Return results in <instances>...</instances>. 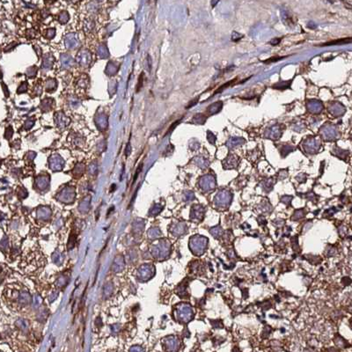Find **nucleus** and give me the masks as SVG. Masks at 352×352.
Returning a JSON list of instances; mask_svg holds the SVG:
<instances>
[{
  "instance_id": "14",
  "label": "nucleus",
  "mask_w": 352,
  "mask_h": 352,
  "mask_svg": "<svg viewBox=\"0 0 352 352\" xmlns=\"http://www.w3.org/2000/svg\"><path fill=\"white\" fill-rule=\"evenodd\" d=\"M285 220H283V219H275V221H273V225H275L278 228L283 226L285 225Z\"/></svg>"
},
{
  "instance_id": "25",
  "label": "nucleus",
  "mask_w": 352,
  "mask_h": 352,
  "mask_svg": "<svg viewBox=\"0 0 352 352\" xmlns=\"http://www.w3.org/2000/svg\"><path fill=\"white\" fill-rule=\"evenodd\" d=\"M350 327L352 328V319L350 320Z\"/></svg>"
},
{
  "instance_id": "16",
  "label": "nucleus",
  "mask_w": 352,
  "mask_h": 352,
  "mask_svg": "<svg viewBox=\"0 0 352 352\" xmlns=\"http://www.w3.org/2000/svg\"><path fill=\"white\" fill-rule=\"evenodd\" d=\"M312 222H306L305 225H304V227H303V233H306L308 230H310L311 228H312Z\"/></svg>"
},
{
  "instance_id": "19",
  "label": "nucleus",
  "mask_w": 352,
  "mask_h": 352,
  "mask_svg": "<svg viewBox=\"0 0 352 352\" xmlns=\"http://www.w3.org/2000/svg\"><path fill=\"white\" fill-rule=\"evenodd\" d=\"M342 283H343L344 285H350V284H351V279H350V277H345L342 279Z\"/></svg>"
},
{
  "instance_id": "1",
  "label": "nucleus",
  "mask_w": 352,
  "mask_h": 352,
  "mask_svg": "<svg viewBox=\"0 0 352 352\" xmlns=\"http://www.w3.org/2000/svg\"><path fill=\"white\" fill-rule=\"evenodd\" d=\"M232 202V195L229 191H220L215 197V203L218 207H228Z\"/></svg>"
},
{
  "instance_id": "13",
  "label": "nucleus",
  "mask_w": 352,
  "mask_h": 352,
  "mask_svg": "<svg viewBox=\"0 0 352 352\" xmlns=\"http://www.w3.org/2000/svg\"><path fill=\"white\" fill-rule=\"evenodd\" d=\"M347 227L345 226H339V228H338V233H339V235L341 236V237H344L345 235L347 234Z\"/></svg>"
},
{
  "instance_id": "10",
  "label": "nucleus",
  "mask_w": 352,
  "mask_h": 352,
  "mask_svg": "<svg viewBox=\"0 0 352 352\" xmlns=\"http://www.w3.org/2000/svg\"><path fill=\"white\" fill-rule=\"evenodd\" d=\"M210 323L212 324V327H215V328H223L224 325H223V321L221 319H214V320H210Z\"/></svg>"
},
{
  "instance_id": "17",
  "label": "nucleus",
  "mask_w": 352,
  "mask_h": 352,
  "mask_svg": "<svg viewBox=\"0 0 352 352\" xmlns=\"http://www.w3.org/2000/svg\"><path fill=\"white\" fill-rule=\"evenodd\" d=\"M227 255L230 259H235L236 258V254H235L234 250L233 248H230L228 251H227Z\"/></svg>"
},
{
  "instance_id": "22",
  "label": "nucleus",
  "mask_w": 352,
  "mask_h": 352,
  "mask_svg": "<svg viewBox=\"0 0 352 352\" xmlns=\"http://www.w3.org/2000/svg\"><path fill=\"white\" fill-rule=\"evenodd\" d=\"M242 294H243V298L246 299L248 297V292H247V290L245 289L244 291H242Z\"/></svg>"
},
{
  "instance_id": "3",
  "label": "nucleus",
  "mask_w": 352,
  "mask_h": 352,
  "mask_svg": "<svg viewBox=\"0 0 352 352\" xmlns=\"http://www.w3.org/2000/svg\"><path fill=\"white\" fill-rule=\"evenodd\" d=\"M305 215H306V213H305V210H304V209L297 210L294 211L293 215H292V219L293 221H298V220H299V219H302Z\"/></svg>"
},
{
  "instance_id": "11",
  "label": "nucleus",
  "mask_w": 352,
  "mask_h": 352,
  "mask_svg": "<svg viewBox=\"0 0 352 352\" xmlns=\"http://www.w3.org/2000/svg\"><path fill=\"white\" fill-rule=\"evenodd\" d=\"M291 240H292V246L294 251H299V246L298 243V237L297 236L292 237L291 239Z\"/></svg>"
},
{
  "instance_id": "9",
  "label": "nucleus",
  "mask_w": 352,
  "mask_h": 352,
  "mask_svg": "<svg viewBox=\"0 0 352 352\" xmlns=\"http://www.w3.org/2000/svg\"><path fill=\"white\" fill-rule=\"evenodd\" d=\"M337 254V250H336V248H335V247H333V246H328L327 247V249H326V254H327V256H335V254Z\"/></svg>"
},
{
  "instance_id": "6",
  "label": "nucleus",
  "mask_w": 352,
  "mask_h": 352,
  "mask_svg": "<svg viewBox=\"0 0 352 352\" xmlns=\"http://www.w3.org/2000/svg\"><path fill=\"white\" fill-rule=\"evenodd\" d=\"M335 343L339 348H346L348 346V343L340 335H337L335 338Z\"/></svg>"
},
{
  "instance_id": "8",
  "label": "nucleus",
  "mask_w": 352,
  "mask_h": 352,
  "mask_svg": "<svg viewBox=\"0 0 352 352\" xmlns=\"http://www.w3.org/2000/svg\"><path fill=\"white\" fill-rule=\"evenodd\" d=\"M260 210L263 212V213H270L271 210H272V207L270 205V203H268V202H262V205L260 206Z\"/></svg>"
},
{
  "instance_id": "5",
  "label": "nucleus",
  "mask_w": 352,
  "mask_h": 352,
  "mask_svg": "<svg viewBox=\"0 0 352 352\" xmlns=\"http://www.w3.org/2000/svg\"><path fill=\"white\" fill-rule=\"evenodd\" d=\"M352 42V38H345V39H341V40H335L333 42H329L327 43H324L321 46H329V45H335V44H343V43H349Z\"/></svg>"
},
{
  "instance_id": "23",
  "label": "nucleus",
  "mask_w": 352,
  "mask_h": 352,
  "mask_svg": "<svg viewBox=\"0 0 352 352\" xmlns=\"http://www.w3.org/2000/svg\"><path fill=\"white\" fill-rule=\"evenodd\" d=\"M279 42H280V39H276V40L271 41V44H272V45H276V44H278Z\"/></svg>"
},
{
  "instance_id": "4",
  "label": "nucleus",
  "mask_w": 352,
  "mask_h": 352,
  "mask_svg": "<svg viewBox=\"0 0 352 352\" xmlns=\"http://www.w3.org/2000/svg\"><path fill=\"white\" fill-rule=\"evenodd\" d=\"M210 233H211V235L213 236V237H215V238H220L222 235H223V229L221 228V226H215L213 227V228H211L210 230Z\"/></svg>"
},
{
  "instance_id": "21",
  "label": "nucleus",
  "mask_w": 352,
  "mask_h": 352,
  "mask_svg": "<svg viewBox=\"0 0 352 352\" xmlns=\"http://www.w3.org/2000/svg\"><path fill=\"white\" fill-rule=\"evenodd\" d=\"M337 211V210L335 209V208H331V209H329V210H327V211H325V213H326V215H328V216H332V215H334L335 212Z\"/></svg>"
},
{
  "instance_id": "20",
  "label": "nucleus",
  "mask_w": 352,
  "mask_h": 352,
  "mask_svg": "<svg viewBox=\"0 0 352 352\" xmlns=\"http://www.w3.org/2000/svg\"><path fill=\"white\" fill-rule=\"evenodd\" d=\"M257 220H258V223H259V225H260V226H265V225L267 224V222H266L265 218H263L262 216H260L259 218H257Z\"/></svg>"
},
{
  "instance_id": "7",
  "label": "nucleus",
  "mask_w": 352,
  "mask_h": 352,
  "mask_svg": "<svg viewBox=\"0 0 352 352\" xmlns=\"http://www.w3.org/2000/svg\"><path fill=\"white\" fill-rule=\"evenodd\" d=\"M305 259L310 261V263L312 264H319L321 262V258L316 256V255H311V254H307V256L305 257Z\"/></svg>"
},
{
  "instance_id": "12",
  "label": "nucleus",
  "mask_w": 352,
  "mask_h": 352,
  "mask_svg": "<svg viewBox=\"0 0 352 352\" xmlns=\"http://www.w3.org/2000/svg\"><path fill=\"white\" fill-rule=\"evenodd\" d=\"M271 327L269 326H266L264 327V328L262 329V332H261V337L262 338H267L268 335H270V332H271Z\"/></svg>"
},
{
  "instance_id": "18",
  "label": "nucleus",
  "mask_w": 352,
  "mask_h": 352,
  "mask_svg": "<svg viewBox=\"0 0 352 352\" xmlns=\"http://www.w3.org/2000/svg\"><path fill=\"white\" fill-rule=\"evenodd\" d=\"M261 307H262L263 310H268V309H269V308L271 307L270 303L268 301L262 302V303H261Z\"/></svg>"
},
{
  "instance_id": "24",
  "label": "nucleus",
  "mask_w": 352,
  "mask_h": 352,
  "mask_svg": "<svg viewBox=\"0 0 352 352\" xmlns=\"http://www.w3.org/2000/svg\"><path fill=\"white\" fill-rule=\"evenodd\" d=\"M232 352H240V350H239L238 348H233V351Z\"/></svg>"
},
{
  "instance_id": "26",
  "label": "nucleus",
  "mask_w": 352,
  "mask_h": 352,
  "mask_svg": "<svg viewBox=\"0 0 352 352\" xmlns=\"http://www.w3.org/2000/svg\"><path fill=\"white\" fill-rule=\"evenodd\" d=\"M350 312H351V313H352V306H351V307H350Z\"/></svg>"
},
{
  "instance_id": "15",
  "label": "nucleus",
  "mask_w": 352,
  "mask_h": 352,
  "mask_svg": "<svg viewBox=\"0 0 352 352\" xmlns=\"http://www.w3.org/2000/svg\"><path fill=\"white\" fill-rule=\"evenodd\" d=\"M292 196H288V195H285V196H283V197H282L281 201H282V202L285 203V204L289 205V204H290V202H292Z\"/></svg>"
},
{
  "instance_id": "2",
  "label": "nucleus",
  "mask_w": 352,
  "mask_h": 352,
  "mask_svg": "<svg viewBox=\"0 0 352 352\" xmlns=\"http://www.w3.org/2000/svg\"><path fill=\"white\" fill-rule=\"evenodd\" d=\"M206 246H207V239L200 236V237H196L194 240L192 247L195 253H197L198 254H201L205 250Z\"/></svg>"
}]
</instances>
